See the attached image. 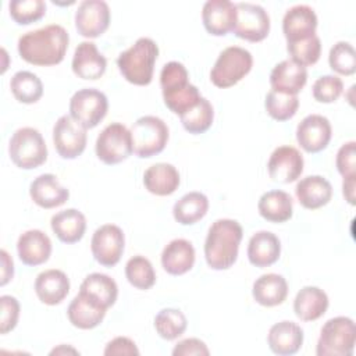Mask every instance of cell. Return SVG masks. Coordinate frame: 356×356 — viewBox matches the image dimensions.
Listing matches in <instances>:
<instances>
[{
	"mask_svg": "<svg viewBox=\"0 0 356 356\" xmlns=\"http://www.w3.org/2000/svg\"><path fill=\"white\" fill-rule=\"evenodd\" d=\"M68 43L70 35L65 28L51 24L24 33L18 39V53L29 64L50 67L64 60Z\"/></svg>",
	"mask_w": 356,
	"mask_h": 356,
	"instance_id": "cell-1",
	"label": "cell"
},
{
	"mask_svg": "<svg viewBox=\"0 0 356 356\" xmlns=\"http://www.w3.org/2000/svg\"><path fill=\"white\" fill-rule=\"evenodd\" d=\"M242 227L231 218L216 220L207 232L204 242V257L210 268L227 270L238 259L242 241Z\"/></svg>",
	"mask_w": 356,
	"mask_h": 356,
	"instance_id": "cell-2",
	"label": "cell"
},
{
	"mask_svg": "<svg viewBox=\"0 0 356 356\" xmlns=\"http://www.w3.org/2000/svg\"><path fill=\"white\" fill-rule=\"evenodd\" d=\"M159 46L150 38H139L129 49L120 53L117 65L121 75L131 83L145 86L153 79Z\"/></svg>",
	"mask_w": 356,
	"mask_h": 356,
	"instance_id": "cell-3",
	"label": "cell"
},
{
	"mask_svg": "<svg viewBox=\"0 0 356 356\" xmlns=\"http://www.w3.org/2000/svg\"><path fill=\"white\" fill-rule=\"evenodd\" d=\"M356 342V325L352 318L338 316L330 318L320 331L317 356H352Z\"/></svg>",
	"mask_w": 356,
	"mask_h": 356,
	"instance_id": "cell-4",
	"label": "cell"
},
{
	"mask_svg": "<svg viewBox=\"0 0 356 356\" xmlns=\"http://www.w3.org/2000/svg\"><path fill=\"white\" fill-rule=\"evenodd\" d=\"M8 154L18 168L32 170L46 161L47 146L38 129L24 127L13 134L8 143Z\"/></svg>",
	"mask_w": 356,
	"mask_h": 356,
	"instance_id": "cell-5",
	"label": "cell"
},
{
	"mask_svg": "<svg viewBox=\"0 0 356 356\" xmlns=\"http://www.w3.org/2000/svg\"><path fill=\"white\" fill-rule=\"evenodd\" d=\"M167 124L154 115H143L131 127L132 149L140 159L153 157L161 153L168 142Z\"/></svg>",
	"mask_w": 356,
	"mask_h": 356,
	"instance_id": "cell-6",
	"label": "cell"
},
{
	"mask_svg": "<svg viewBox=\"0 0 356 356\" xmlns=\"http://www.w3.org/2000/svg\"><path fill=\"white\" fill-rule=\"evenodd\" d=\"M252 65L253 57L250 51L239 46H229L216 60L210 71V79L217 88H231L249 74Z\"/></svg>",
	"mask_w": 356,
	"mask_h": 356,
	"instance_id": "cell-7",
	"label": "cell"
},
{
	"mask_svg": "<svg viewBox=\"0 0 356 356\" xmlns=\"http://www.w3.org/2000/svg\"><path fill=\"white\" fill-rule=\"evenodd\" d=\"M95 150L99 160L108 165L127 160L134 152L131 131L120 122L107 125L99 134Z\"/></svg>",
	"mask_w": 356,
	"mask_h": 356,
	"instance_id": "cell-8",
	"label": "cell"
},
{
	"mask_svg": "<svg viewBox=\"0 0 356 356\" xmlns=\"http://www.w3.org/2000/svg\"><path fill=\"white\" fill-rule=\"evenodd\" d=\"M107 108L106 95L93 88L75 92L70 100V115L85 129L95 128L106 117Z\"/></svg>",
	"mask_w": 356,
	"mask_h": 356,
	"instance_id": "cell-9",
	"label": "cell"
},
{
	"mask_svg": "<svg viewBox=\"0 0 356 356\" xmlns=\"http://www.w3.org/2000/svg\"><path fill=\"white\" fill-rule=\"evenodd\" d=\"M236 22L234 33L248 42H261L270 32V17L267 11L253 3H236Z\"/></svg>",
	"mask_w": 356,
	"mask_h": 356,
	"instance_id": "cell-10",
	"label": "cell"
},
{
	"mask_svg": "<svg viewBox=\"0 0 356 356\" xmlns=\"http://www.w3.org/2000/svg\"><path fill=\"white\" fill-rule=\"evenodd\" d=\"M86 129L72 120L71 115H61L53 127V142L56 152L63 159H76L86 147Z\"/></svg>",
	"mask_w": 356,
	"mask_h": 356,
	"instance_id": "cell-11",
	"label": "cell"
},
{
	"mask_svg": "<svg viewBox=\"0 0 356 356\" xmlns=\"http://www.w3.org/2000/svg\"><path fill=\"white\" fill-rule=\"evenodd\" d=\"M124 232L114 224H104L99 227L90 241V249L95 260L104 267H113L120 261L124 253Z\"/></svg>",
	"mask_w": 356,
	"mask_h": 356,
	"instance_id": "cell-12",
	"label": "cell"
},
{
	"mask_svg": "<svg viewBox=\"0 0 356 356\" xmlns=\"http://www.w3.org/2000/svg\"><path fill=\"white\" fill-rule=\"evenodd\" d=\"M110 25V8L103 0H83L75 13V28L83 38H99Z\"/></svg>",
	"mask_w": 356,
	"mask_h": 356,
	"instance_id": "cell-13",
	"label": "cell"
},
{
	"mask_svg": "<svg viewBox=\"0 0 356 356\" xmlns=\"http://www.w3.org/2000/svg\"><path fill=\"white\" fill-rule=\"evenodd\" d=\"M332 135V128L327 117L310 114L305 117L296 128V140L307 153H318L324 150Z\"/></svg>",
	"mask_w": 356,
	"mask_h": 356,
	"instance_id": "cell-14",
	"label": "cell"
},
{
	"mask_svg": "<svg viewBox=\"0 0 356 356\" xmlns=\"http://www.w3.org/2000/svg\"><path fill=\"white\" fill-rule=\"evenodd\" d=\"M303 156L296 147L280 146L271 153L267 163V170L273 181L291 184L303 172Z\"/></svg>",
	"mask_w": 356,
	"mask_h": 356,
	"instance_id": "cell-15",
	"label": "cell"
},
{
	"mask_svg": "<svg viewBox=\"0 0 356 356\" xmlns=\"http://www.w3.org/2000/svg\"><path fill=\"white\" fill-rule=\"evenodd\" d=\"M202 21L210 35L224 36L234 31L236 6L229 0H209L202 10Z\"/></svg>",
	"mask_w": 356,
	"mask_h": 356,
	"instance_id": "cell-16",
	"label": "cell"
},
{
	"mask_svg": "<svg viewBox=\"0 0 356 356\" xmlns=\"http://www.w3.org/2000/svg\"><path fill=\"white\" fill-rule=\"evenodd\" d=\"M316 28L317 15L314 10L306 4L291 7L282 19V32L288 43L316 35Z\"/></svg>",
	"mask_w": 356,
	"mask_h": 356,
	"instance_id": "cell-17",
	"label": "cell"
},
{
	"mask_svg": "<svg viewBox=\"0 0 356 356\" xmlns=\"http://www.w3.org/2000/svg\"><path fill=\"white\" fill-rule=\"evenodd\" d=\"M71 67L78 78L95 81L104 74L107 60L93 42H81L74 51Z\"/></svg>",
	"mask_w": 356,
	"mask_h": 356,
	"instance_id": "cell-18",
	"label": "cell"
},
{
	"mask_svg": "<svg viewBox=\"0 0 356 356\" xmlns=\"http://www.w3.org/2000/svg\"><path fill=\"white\" fill-rule=\"evenodd\" d=\"M19 260L26 266H39L51 254V241L40 229H29L19 235L17 242Z\"/></svg>",
	"mask_w": 356,
	"mask_h": 356,
	"instance_id": "cell-19",
	"label": "cell"
},
{
	"mask_svg": "<svg viewBox=\"0 0 356 356\" xmlns=\"http://www.w3.org/2000/svg\"><path fill=\"white\" fill-rule=\"evenodd\" d=\"M267 343L273 353L280 356L295 355L303 343V330L293 321L274 324L267 335Z\"/></svg>",
	"mask_w": 356,
	"mask_h": 356,
	"instance_id": "cell-20",
	"label": "cell"
},
{
	"mask_svg": "<svg viewBox=\"0 0 356 356\" xmlns=\"http://www.w3.org/2000/svg\"><path fill=\"white\" fill-rule=\"evenodd\" d=\"M29 195L42 209L58 207L70 197L68 189L64 188L53 174H42L36 177L29 186Z\"/></svg>",
	"mask_w": 356,
	"mask_h": 356,
	"instance_id": "cell-21",
	"label": "cell"
},
{
	"mask_svg": "<svg viewBox=\"0 0 356 356\" xmlns=\"http://www.w3.org/2000/svg\"><path fill=\"white\" fill-rule=\"evenodd\" d=\"M35 292L42 303L49 306L58 305L70 292V280L61 270L50 268L42 271L35 280Z\"/></svg>",
	"mask_w": 356,
	"mask_h": 356,
	"instance_id": "cell-22",
	"label": "cell"
},
{
	"mask_svg": "<svg viewBox=\"0 0 356 356\" xmlns=\"http://www.w3.org/2000/svg\"><path fill=\"white\" fill-rule=\"evenodd\" d=\"M307 82L306 67L293 63L291 58L278 63L270 74L271 90L298 95Z\"/></svg>",
	"mask_w": 356,
	"mask_h": 356,
	"instance_id": "cell-23",
	"label": "cell"
},
{
	"mask_svg": "<svg viewBox=\"0 0 356 356\" xmlns=\"http://www.w3.org/2000/svg\"><path fill=\"white\" fill-rule=\"evenodd\" d=\"M298 202L309 210L325 206L332 197L331 184L321 175H309L302 178L295 188Z\"/></svg>",
	"mask_w": 356,
	"mask_h": 356,
	"instance_id": "cell-24",
	"label": "cell"
},
{
	"mask_svg": "<svg viewBox=\"0 0 356 356\" xmlns=\"http://www.w3.org/2000/svg\"><path fill=\"white\" fill-rule=\"evenodd\" d=\"M281 254V242L270 231H259L252 235L248 245V259L250 264L264 268L274 264Z\"/></svg>",
	"mask_w": 356,
	"mask_h": 356,
	"instance_id": "cell-25",
	"label": "cell"
},
{
	"mask_svg": "<svg viewBox=\"0 0 356 356\" xmlns=\"http://www.w3.org/2000/svg\"><path fill=\"white\" fill-rule=\"evenodd\" d=\"M107 309H104L86 295L78 292V295L71 300L67 309V316L74 327L81 330H92L103 321Z\"/></svg>",
	"mask_w": 356,
	"mask_h": 356,
	"instance_id": "cell-26",
	"label": "cell"
},
{
	"mask_svg": "<svg viewBox=\"0 0 356 356\" xmlns=\"http://www.w3.org/2000/svg\"><path fill=\"white\" fill-rule=\"evenodd\" d=\"M195 264V248L182 238L172 239L161 252V266L171 275H182Z\"/></svg>",
	"mask_w": 356,
	"mask_h": 356,
	"instance_id": "cell-27",
	"label": "cell"
},
{
	"mask_svg": "<svg viewBox=\"0 0 356 356\" xmlns=\"http://www.w3.org/2000/svg\"><path fill=\"white\" fill-rule=\"evenodd\" d=\"M143 185L153 195H171L179 186V172L172 164L156 163L145 171Z\"/></svg>",
	"mask_w": 356,
	"mask_h": 356,
	"instance_id": "cell-28",
	"label": "cell"
},
{
	"mask_svg": "<svg viewBox=\"0 0 356 356\" xmlns=\"http://www.w3.org/2000/svg\"><path fill=\"white\" fill-rule=\"evenodd\" d=\"M253 299L266 307L281 305L288 296V284L280 274H263L254 282L252 288Z\"/></svg>",
	"mask_w": 356,
	"mask_h": 356,
	"instance_id": "cell-29",
	"label": "cell"
},
{
	"mask_svg": "<svg viewBox=\"0 0 356 356\" xmlns=\"http://www.w3.org/2000/svg\"><path fill=\"white\" fill-rule=\"evenodd\" d=\"M328 309L327 293L317 286H303L295 296L293 312L302 321H314Z\"/></svg>",
	"mask_w": 356,
	"mask_h": 356,
	"instance_id": "cell-30",
	"label": "cell"
},
{
	"mask_svg": "<svg viewBox=\"0 0 356 356\" xmlns=\"http://www.w3.org/2000/svg\"><path fill=\"white\" fill-rule=\"evenodd\" d=\"M50 225L56 236L64 243H75L82 239L86 229V218L76 209H67L56 213Z\"/></svg>",
	"mask_w": 356,
	"mask_h": 356,
	"instance_id": "cell-31",
	"label": "cell"
},
{
	"mask_svg": "<svg viewBox=\"0 0 356 356\" xmlns=\"http://www.w3.org/2000/svg\"><path fill=\"white\" fill-rule=\"evenodd\" d=\"M79 292L86 295L104 309H108L117 300L118 286L111 277L102 273H92L82 281Z\"/></svg>",
	"mask_w": 356,
	"mask_h": 356,
	"instance_id": "cell-32",
	"label": "cell"
},
{
	"mask_svg": "<svg viewBox=\"0 0 356 356\" xmlns=\"http://www.w3.org/2000/svg\"><path fill=\"white\" fill-rule=\"evenodd\" d=\"M257 210L270 222H285L292 217V197L284 191H268L259 199Z\"/></svg>",
	"mask_w": 356,
	"mask_h": 356,
	"instance_id": "cell-33",
	"label": "cell"
},
{
	"mask_svg": "<svg viewBox=\"0 0 356 356\" xmlns=\"http://www.w3.org/2000/svg\"><path fill=\"white\" fill-rule=\"evenodd\" d=\"M209 210V199L202 192H189L175 202L172 216L182 225H192L202 220Z\"/></svg>",
	"mask_w": 356,
	"mask_h": 356,
	"instance_id": "cell-34",
	"label": "cell"
},
{
	"mask_svg": "<svg viewBox=\"0 0 356 356\" xmlns=\"http://www.w3.org/2000/svg\"><path fill=\"white\" fill-rule=\"evenodd\" d=\"M13 96L25 104L36 103L43 95V83L40 78L29 71H18L10 81Z\"/></svg>",
	"mask_w": 356,
	"mask_h": 356,
	"instance_id": "cell-35",
	"label": "cell"
},
{
	"mask_svg": "<svg viewBox=\"0 0 356 356\" xmlns=\"http://www.w3.org/2000/svg\"><path fill=\"white\" fill-rule=\"evenodd\" d=\"M182 127L189 134L197 135L206 132L214 120V110L206 97H200L197 104L179 115Z\"/></svg>",
	"mask_w": 356,
	"mask_h": 356,
	"instance_id": "cell-36",
	"label": "cell"
},
{
	"mask_svg": "<svg viewBox=\"0 0 356 356\" xmlns=\"http://www.w3.org/2000/svg\"><path fill=\"white\" fill-rule=\"evenodd\" d=\"M188 325L185 314L178 309H163L154 317L156 332L167 341L177 339L181 337Z\"/></svg>",
	"mask_w": 356,
	"mask_h": 356,
	"instance_id": "cell-37",
	"label": "cell"
},
{
	"mask_svg": "<svg viewBox=\"0 0 356 356\" xmlns=\"http://www.w3.org/2000/svg\"><path fill=\"white\" fill-rule=\"evenodd\" d=\"M125 277L134 288L140 291L150 289L156 282V273L152 263L140 254H136L127 261Z\"/></svg>",
	"mask_w": 356,
	"mask_h": 356,
	"instance_id": "cell-38",
	"label": "cell"
},
{
	"mask_svg": "<svg viewBox=\"0 0 356 356\" xmlns=\"http://www.w3.org/2000/svg\"><path fill=\"white\" fill-rule=\"evenodd\" d=\"M267 114L275 121H286L292 118L299 107L298 95H288L270 90L264 102Z\"/></svg>",
	"mask_w": 356,
	"mask_h": 356,
	"instance_id": "cell-39",
	"label": "cell"
},
{
	"mask_svg": "<svg viewBox=\"0 0 356 356\" xmlns=\"http://www.w3.org/2000/svg\"><path fill=\"white\" fill-rule=\"evenodd\" d=\"M200 97L202 96L199 93V89L195 85H192L191 82L181 86V88L163 92L164 104L172 113H175L178 115L184 114L185 111L192 108L195 104H197Z\"/></svg>",
	"mask_w": 356,
	"mask_h": 356,
	"instance_id": "cell-40",
	"label": "cell"
},
{
	"mask_svg": "<svg viewBox=\"0 0 356 356\" xmlns=\"http://www.w3.org/2000/svg\"><path fill=\"white\" fill-rule=\"evenodd\" d=\"M286 50L293 63L302 67H307L318 61L321 54V42L317 35H313L307 39L288 43Z\"/></svg>",
	"mask_w": 356,
	"mask_h": 356,
	"instance_id": "cell-41",
	"label": "cell"
},
{
	"mask_svg": "<svg viewBox=\"0 0 356 356\" xmlns=\"http://www.w3.org/2000/svg\"><path fill=\"white\" fill-rule=\"evenodd\" d=\"M8 10L18 25H29L44 17L46 3L43 0H13L8 3Z\"/></svg>",
	"mask_w": 356,
	"mask_h": 356,
	"instance_id": "cell-42",
	"label": "cell"
},
{
	"mask_svg": "<svg viewBox=\"0 0 356 356\" xmlns=\"http://www.w3.org/2000/svg\"><path fill=\"white\" fill-rule=\"evenodd\" d=\"M332 71L339 75H353L356 71V53L349 42H337L328 54Z\"/></svg>",
	"mask_w": 356,
	"mask_h": 356,
	"instance_id": "cell-43",
	"label": "cell"
},
{
	"mask_svg": "<svg viewBox=\"0 0 356 356\" xmlns=\"http://www.w3.org/2000/svg\"><path fill=\"white\" fill-rule=\"evenodd\" d=\"M313 97L320 103H334L342 95L343 82L337 75H323L313 83Z\"/></svg>",
	"mask_w": 356,
	"mask_h": 356,
	"instance_id": "cell-44",
	"label": "cell"
},
{
	"mask_svg": "<svg viewBox=\"0 0 356 356\" xmlns=\"http://www.w3.org/2000/svg\"><path fill=\"white\" fill-rule=\"evenodd\" d=\"M189 83V74L184 64L178 61H170L164 64L160 72V86L161 92L181 88Z\"/></svg>",
	"mask_w": 356,
	"mask_h": 356,
	"instance_id": "cell-45",
	"label": "cell"
},
{
	"mask_svg": "<svg viewBox=\"0 0 356 356\" xmlns=\"http://www.w3.org/2000/svg\"><path fill=\"white\" fill-rule=\"evenodd\" d=\"M335 165L338 172L343 178L356 177V142L350 140L343 143L335 159Z\"/></svg>",
	"mask_w": 356,
	"mask_h": 356,
	"instance_id": "cell-46",
	"label": "cell"
},
{
	"mask_svg": "<svg viewBox=\"0 0 356 356\" xmlns=\"http://www.w3.org/2000/svg\"><path fill=\"white\" fill-rule=\"evenodd\" d=\"M1 318H0V332L7 334L15 328L19 317V303L11 295H3L0 298Z\"/></svg>",
	"mask_w": 356,
	"mask_h": 356,
	"instance_id": "cell-47",
	"label": "cell"
},
{
	"mask_svg": "<svg viewBox=\"0 0 356 356\" xmlns=\"http://www.w3.org/2000/svg\"><path fill=\"white\" fill-rule=\"evenodd\" d=\"M210 353L209 348L206 343L197 338H186L179 341L175 348L172 349L174 356H191V355H197V356H207Z\"/></svg>",
	"mask_w": 356,
	"mask_h": 356,
	"instance_id": "cell-48",
	"label": "cell"
},
{
	"mask_svg": "<svg viewBox=\"0 0 356 356\" xmlns=\"http://www.w3.org/2000/svg\"><path fill=\"white\" fill-rule=\"evenodd\" d=\"M106 356H121V355H139V349L135 342L127 337H117L111 339L104 348Z\"/></svg>",
	"mask_w": 356,
	"mask_h": 356,
	"instance_id": "cell-49",
	"label": "cell"
},
{
	"mask_svg": "<svg viewBox=\"0 0 356 356\" xmlns=\"http://www.w3.org/2000/svg\"><path fill=\"white\" fill-rule=\"evenodd\" d=\"M0 256H1V280H0V285L4 286L10 280H13L14 263H13V259L10 257V254L4 249L0 250Z\"/></svg>",
	"mask_w": 356,
	"mask_h": 356,
	"instance_id": "cell-50",
	"label": "cell"
},
{
	"mask_svg": "<svg viewBox=\"0 0 356 356\" xmlns=\"http://www.w3.org/2000/svg\"><path fill=\"white\" fill-rule=\"evenodd\" d=\"M355 185H356V177L343 178L342 182V193L349 204H355Z\"/></svg>",
	"mask_w": 356,
	"mask_h": 356,
	"instance_id": "cell-51",
	"label": "cell"
},
{
	"mask_svg": "<svg viewBox=\"0 0 356 356\" xmlns=\"http://www.w3.org/2000/svg\"><path fill=\"white\" fill-rule=\"evenodd\" d=\"M60 353H74V355H76V353H79L76 349H74V348H71V346H65V345H60L58 348H54L51 352H50V355H60Z\"/></svg>",
	"mask_w": 356,
	"mask_h": 356,
	"instance_id": "cell-52",
	"label": "cell"
}]
</instances>
